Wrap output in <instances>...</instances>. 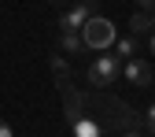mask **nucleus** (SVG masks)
Listing matches in <instances>:
<instances>
[{
	"label": "nucleus",
	"mask_w": 155,
	"mask_h": 137,
	"mask_svg": "<svg viewBox=\"0 0 155 137\" xmlns=\"http://www.w3.org/2000/svg\"><path fill=\"white\" fill-rule=\"evenodd\" d=\"M118 74H122V60L118 56H96V60H89V85L92 89H111L114 82H118Z\"/></svg>",
	"instance_id": "nucleus-1"
},
{
	"label": "nucleus",
	"mask_w": 155,
	"mask_h": 137,
	"mask_svg": "<svg viewBox=\"0 0 155 137\" xmlns=\"http://www.w3.org/2000/svg\"><path fill=\"white\" fill-rule=\"evenodd\" d=\"M114 22L111 19H104V15H92L89 22L81 26V41H85V48H96V52H107L111 45H114Z\"/></svg>",
	"instance_id": "nucleus-2"
},
{
	"label": "nucleus",
	"mask_w": 155,
	"mask_h": 137,
	"mask_svg": "<svg viewBox=\"0 0 155 137\" xmlns=\"http://www.w3.org/2000/svg\"><path fill=\"white\" fill-rule=\"evenodd\" d=\"M96 4H100V0H78L70 11L59 15V30H63V33H78V30H81L89 19L96 15Z\"/></svg>",
	"instance_id": "nucleus-3"
},
{
	"label": "nucleus",
	"mask_w": 155,
	"mask_h": 137,
	"mask_svg": "<svg viewBox=\"0 0 155 137\" xmlns=\"http://www.w3.org/2000/svg\"><path fill=\"white\" fill-rule=\"evenodd\" d=\"M122 74L129 78L133 89H148V85L155 82V74H151L148 60H122Z\"/></svg>",
	"instance_id": "nucleus-4"
},
{
	"label": "nucleus",
	"mask_w": 155,
	"mask_h": 137,
	"mask_svg": "<svg viewBox=\"0 0 155 137\" xmlns=\"http://www.w3.org/2000/svg\"><path fill=\"white\" fill-rule=\"evenodd\" d=\"M155 26H151V15L148 11H133L129 15V33L133 37H144V33H151Z\"/></svg>",
	"instance_id": "nucleus-5"
},
{
	"label": "nucleus",
	"mask_w": 155,
	"mask_h": 137,
	"mask_svg": "<svg viewBox=\"0 0 155 137\" xmlns=\"http://www.w3.org/2000/svg\"><path fill=\"white\" fill-rule=\"evenodd\" d=\"M118 48H114V56H118V60H133V56H137V37H122V41H114Z\"/></svg>",
	"instance_id": "nucleus-6"
},
{
	"label": "nucleus",
	"mask_w": 155,
	"mask_h": 137,
	"mask_svg": "<svg viewBox=\"0 0 155 137\" xmlns=\"http://www.w3.org/2000/svg\"><path fill=\"white\" fill-rule=\"evenodd\" d=\"M63 48H67V52H81V48H85V41H81L78 33H63Z\"/></svg>",
	"instance_id": "nucleus-7"
},
{
	"label": "nucleus",
	"mask_w": 155,
	"mask_h": 137,
	"mask_svg": "<svg viewBox=\"0 0 155 137\" xmlns=\"http://www.w3.org/2000/svg\"><path fill=\"white\" fill-rule=\"evenodd\" d=\"M144 126L155 133V104H151V108H148V115H144Z\"/></svg>",
	"instance_id": "nucleus-8"
},
{
	"label": "nucleus",
	"mask_w": 155,
	"mask_h": 137,
	"mask_svg": "<svg viewBox=\"0 0 155 137\" xmlns=\"http://www.w3.org/2000/svg\"><path fill=\"white\" fill-rule=\"evenodd\" d=\"M0 137H15V130L8 126V119H0Z\"/></svg>",
	"instance_id": "nucleus-9"
},
{
	"label": "nucleus",
	"mask_w": 155,
	"mask_h": 137,
	"mask_svg": "<svg viewBox=\"0 0 155 137\" xmlns=\"http://www.w3.org/2000/svg\"><path fill=\"white\" fill-rule=\"evenodd\" d=\"M137 4H140L144 11H155V0H137Z\"/></svg>",
	"instance_id": "nucleus-10"
},
{
	"label": "nucleus",
	"mask_w": 155,
	"mask_h": 137,
	"mask_svg": "<svg viewBox=\"0 0 155 137\" xmlns=\"http://www.w3.org/2000/svg\"><path fill=\"white\" fill-rule=\"evenodd\" d=\"M148 52L155 56V30H151V37H148Z\"/></svg>",
	"instance_id": "nucleus-11"
},
{
	"label": "nucleus",
	"mask_w": 155,
	"mask_h": 137,
	"mask_svg": "<svg viewBox=\"0 0 155 137\" xmlns=\"http://www.w3.org/2000/svg\"><path fill=\"white\" fill-rule=\"evenodd\" d=\"M118 137H140V133H137V130H122Z\"/></svg>",
	"instance_id": "nucleus-12"
},
{
	"label": "nucleus",
	"mask_w": 155,
	"mask_h": 137,
	"mask_svg": "<svg viewBox=\"0 0 155 137\" xmlns=\"http://www.w3.org/2000/svg\"><path fill=\"white\" fill-rule=\"evenodd\" d=\"M151 26H155V15H151Z\"/></svg>",
	"instance_id": "nucleus-13"
},
{
	"label": "nucleus",
	"mask_w": 155,
	"mask_h": 137,
	"mask_svg": "<svg viewBox=\"0 0 155 137\" xmlns=\"http://www.w3.org/2000/svg\"><path fill=\"white\" fill-rule=\"evenodd\" d=\"M151 85H155V82H151Z\"/></svg>",
	"instance_id": "nucleus-14"
}]
</instances>
